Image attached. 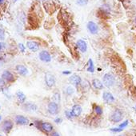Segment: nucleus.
Wrapping results in <instances>:
<instances>
[{"label":"nucleus","instance_id":"nucleus-29","mask_svg":"<svg viewBox=\"0 0 136 136\" xmlns=\"http://www.w3.org/2000/svg\"><path fill=\"white\" fill-rule=\"evenodd\" d=\"M5 47H6L5 43H4V42H0V51H3Z\"/></svg>","mask_w":136,"mask_h":136},{"label":"nucleus","instance_id":"nucleus-10","mask_svg":"<svg viewBox=\"0 0 136 136\" xmlns=\"http://www.w3.org/2000/svg\"><path fill=\"white\" fill-rule=\"evenodd\" d=\"M103 99L106 103H110L115 101V97H114V95L110 91H104L103 94Z\"/></svg>","mask_w":136,"mask_h":136},{"label":"nucleus","instance_id":"nucleus-19","mask_svg":"<svg viewBox=\"0 0 136 136\" xmlns=\"http://www.w3.org/2000/svg\"><path fill=\"white\" fill-rule=\"evenodd\" d=\"M16 95H17V99H18L19 102L20 103H24L25 100H26V95L23 93L22 91H18L16 93Z\"/></svg>","mask_w":136,"mask_h":136},{"label":"nucleus","instance_id":"nucleus-14","mask_svg":"<svg viewBox=\"0 0 136 136\" xmlns=\"http://www.w3.org/2000/svg\"><path fill=\"white\" fill-rule=\"evenodd\" d=\"M27 47L29 50H30L31 51H34V52L38 51V49H39V44L35 41H28L27 42Z\"/></svg>","mask_w":136,"mask_h":136},{"label":"nucleus","instance_id":"nucleus-17","mask_svg":"<svg viewBox=\"0 0 136 136\" xmlns=\"http://www.w3.org/2000/svg\"><path fill=\"white\" fill-rule=\"evenodd\" d=\"M92 86L97 90H103L104 86L103 83L99 79H98V78H94V79L92 80Z\"/></svg>","mask_w":136,"mask_h":136},{"label":"nucleus","instance_id":"nucleus-11","mask_svg":"<svg viewBox=\"0 0 136 136\" xmlns=\"http://www.w3.org/2000/svg\"><path fill=\"white\" fill-rule=\"evenodd\" d=\"M16 124L18 125H27L29 123V119L23 115H17L15 118Z\"/></svg>","mask_w":136,"mask_h":136},{"label":"nucleus","instance_id":"nucleus-9","mask_svg":"<svg viewBox=\"0 0 136 136\" xmlns=\"http://www.w3.org/2000/svg\"><path fill=\"white\" fill-rule=\"evenodd\" d=\"M71 111L73 115V117L76 118V117L80 116V115L82 114V107L79 104H74L72 107Z\"/></svg>","mask_w":136,"mask_h":136},{"label":"nucleus","instance_id":"nucleus-5","mask_svg":"<svg viewBox=\"0 0 136 136\" xmlns=\"http://www.w3.org/2000/svg\"><path fill=\"white\" fill-rule=\"evenodd\" d=\"M13 126H14V123H13V122H12L11 120L7 119V120L3 121V122H2L1 126H0V128H1V130L3 131V132L9 133L10 131L12 130Z\"/></svg>","mask_w":136,"mask_h":136},{"label":"nucleus","instance_id":"nucleus-16","mask_svg":"<svg viewBox=\"0 0 136 136\" xmlns=\"http://www.w3.org/2000/svg\"><path fill=\"white\" fill-rule=\"evenodd\" d=\"M2 78L7 82H13L15 80V77L13 75V74L10 71H6L2 74Z\"/></svg>","mask_w":136,"mask_h":136},{"label":"nucleus","instance_id":"nucleus-21","mask_svg":"<svg viewBox=\"0 0 136 136\" xmlns=\"http://www.w3.org/2000/svg\"><path fill=\"white\" fill-rule=\"evenodd\" d=\"M52 99H53V102L56 103L57 104H59L60 101H61V94H60V92L56 91L55 93H54Z\"/></svg>","mask_w":136,"mask_h":136},{"label":"nucleus","instance_id":"nucleus-40","mask_svg":"<svg viewBox=\"0 0 136 136\" xmlns=\"http://www.w3.org/2000/svg\"><path fill=\"white\" fill-rule=\"evenodd\" d=\"M0 136H2V135H0Z\"/></svg>","mask_w":136,"mask_h":136},{"label":"nucleus","instance_id":"nucleus-25","mask_svg":"<svg viewBox=\"0 0 136 136\" xmlns=\"http://www.w3.org/2000/svg\"><path fill=\"white\" fill-rule=\"evenodd\" d=\"M128 123H129V121H128V120H126L125 122H122V123H121L118 127H119V128H121V129H122V130H123V128H124V127H126L127 125H128Z\"/></svg>","mask_w":136,"mask_h":136},{"label":"nucleus","instance_id":"nucleus-34","mask_svg":"<svg viewBox=\"0 0 136 136\" xmlns=\"http://www.w3.org/2000/svg\"><path fill=\"white\" fill-rule=\"evenodd\" d=\"M63 74H71V71H63Z\"/></svg>","mask_w":136,"mask_h":136},{"label":"nucleus","instance_id":"nucleus-37","mask_svg":"<svg viewBox=\"0 0 136 136\" xmlns=\"http://www.w3.org/2000/svg\"><path fill=\"white\" fill-rule=\"evenodd\" d=\"M118 136H124V135H118Z\"/></svg>","mask_w":136,"mask_h":136},{"label":"nucleus","instance_id":"nucleus-24","mask_svg":"<svg viewBox=\"0 0 136 136\" xmlns=\"http://www.w3.org/2000/svg\"><path fill=\"white\" fill-rule=\"evenodd\" d=\"M76 3L79 6H85L88 3V0H77Z\"/></svg>","mask_w":136,"mask_h":136},{"label":"nucleus","instance_id":"nucleus-20","mask_svg":"<svg viewBox=\"0 0 136 136\" xmlns=\"http://www.w3.org/2000/svg\"><path fill=\"white\" fill-rule=\"evenodd\" d=\"M94 112L97 116H101L103 113V108L99 105H94Z\"/></svg>","mask_w":136,"mask_h":136},{"label":"nucleus","instance_id":"nucleus-8","mask_svg":"<svg viewBox=\"0 0 136 136\" xmlns=\"http://www.w3.org/2000/svg\"><path fill=\"white\" fill-rule=\"evenodd\" d=\"M39 59L41 61L45 63H49L51 61V55L48 51H42L39 53Z\"/></svg>","mask_w":136,"mask_h":136},{"label":"nucleus","instance_id":"nucleus-39","mask_svg":"<svg viewBox=\"0 0 136 136\" xmlns=\"http://www.w3.org/2000/svg\"><path fill=\"white\" fill-rule=\"evenodd\" d=\"M135 22H136V18H135Z\"/></svg>","mask_w":136,"mask_h":136},{"label":"nucleus","instance_id":"nucleus-27","mask_svg":"<svg viewBox=\"0 0 136 136\" xmlns=\"http://www.w3.org/2000/svg\"><path fill=\"white\" fill-rule=\"evenodd\" d=\"M66 116H67V118H69V119H71V118H73V115H72V113L71 111H66Z\"/></svg>","mask_w":136,"mask_h":136},{"label":"nucleus","instance_id":"nucleus-7","mask_svg":"<svg viewBox=\"0 0 136 136\" xmlns=\"http://www.w3.org/2000/svg\"><path fill=\"white\" fill-rule=\"evenodd\" d=\"M69 81H70V82H71L72 85L75 86H79L82 83V78H80L79 75H78V74H72V75L69 78Z\"/></svg>","mask_w":136,"mask_h":136},{"label":"nucleus","instance_id":"nucleus-38","mask_svg":"<svg viewBox=\"0 0 136 136\" xmlns=\"http://www.w3.org/2000/svg\"><path fill=\"white\" fill-rule=\"evenodd\" d=\"M0 119H1V116H0Z\"/></svg>","mask_w":136,"mask_h":136},{"label":"nucleus","instance_id":"nucleus-31","mask_svg":"<svg viewBox=\"0 0 136 136\" xmlns=\"http://www.w3.org/2000/svg\"><path fill=\"white\" fill-rule=\"evenodd\" d=\"M50 136H60V134L57 131H53L52 133H51Z\"/></svg>","mask_w":136,"mask_h":136},{"label":"nucleus","instance_id":"nucleus-1","mask_svg":"<svg viewBox=\"0 0 136 136\" xmlns=\"http://www.w3.org/2000/svg\"><path fill=\"white\" fill-rule=\"evenodd\" d=\"M123 118V113L119 109H115L111 112V115H110L109 119L113 123H118L122 120Z\"/></svg>","mask_w":136,"mask_h":136},{"label":"nucleus","instance_id":"nucleus-6","mask_svg":"<svg viewBox=\"0 0 136 136\" xmlns=\"http://www.w3.org/2000/svg\"><path fill=\"white\" fill-rule=\"evenodd\" d=\"M47 111L51 115H55L59 113V104H57L56 103L51 101L47 105Z\"/></svg>","mask_w":136,"mask_h":136},{"label":"nucleus","instance_id":"nucleus-36","mask_svg":"<svg viewBox=\"0 0 136 136\" xmlns=\"http://www.w3.org/2000/svg\"><path fill=\"white\" fill-rule=\"evenodd\" d=\"M16 1H18V0H13V2H15V3Z\"/></svg>","mask_w":136,"mask_h":136},{"label":"nucleus","instance_id":"nucleus-33","mask_svg":"<svg viewBox=\"0 0 136 136\" xmlns=\"http://www.w3.org/2000/svg\"><path fill=\"white\" fill-rule=\"evenodd\" d=\"M19 47H20V49H21V51H23V52H24V51H25V47H24V46L22 44V43H19Z\"/></svg>","mask_w":136,"mask_h":136},{"label":"nucleus","instance_id":"nucleus-13","mask_svg":"<svg viewBox=\"0 0 136 136\" xmlns=\"http://www.w3.org/2000/svg\"><path fill=\"white\" fill-rule=\"evenodd\" d=\"M87 29H88L89 32L92 34H97L99 31V27L98 26L96 25L94 22H89L87 23Z\"/></svg>","mask_w":136,"mask_h":136},{"label":"nucleus","instance_id":"nucleus-35","mask_svg":"<svg viewBox=\"0 0 136 136\" xmlns=\"http://www.w3.org/2000/svg\"><path fill=\"white\" fill-rule=\"evenodd\" d=\"M4 3V0H0V4H2Z\"/></svg>","mask_w":136,"mask_h":136},{"label":"nucleus","instance_id":"nucleus-30","mask_svg":"<svg viewBox=\"0 0 136 136\" xmlns=\"http://www.w3.org/2000/svg\"><path fill=\"white\" fill-rule=\"evenodd\" d=\"M63 121V119L61 118H57L55 119V122H56V123H61Z\"/></svg>","mask_w":136,"mask_h":136},{"label":"nucleus","instance_id":"nucleus-15","mask_svg":"<svg viewBox=\"0 0 136 136\" xmlns=\"http://www.w3.org/2000/svg\"><path fill=\"white\" fill-rule=\"evenodd\" d=\"M23 108L25 109V111H36L38 110V107L36 104H34V103H27L24 104Z\"/></svg>","mask_w":136,"mask_h":136},{"label":"nucleus","instance_id":"nucleus-28","mask_svg":"<svg viewBox=\"0 0 136 136\" xmlns=\"http://www.w3.org/2000/svg\"><path fill=\"white\" fill-rule=\"evenodd\" d=\"M111 130L112 132H120V131L122 130V129L119 128V127H117V128H111Z\"/></svg>","mask_w":136,"mask_h":136},{"label":"nucleus","instance_id":"nucleus-23","mask_svg":"<svg viewBox=\"0 0 136 136\" xmlns=\"http://www.w3.org/2000/svg\"><path fill=\"white\" fill-rule=\"evenodd\" d=\"M74 89L73 88V87L71 86H69L67 89H66V93H67V95H71L74 94Z\"/></svg>","mask_w":136,"mask_h":136},{"label":"nucleus","instance_id":"nucleus-26","mask_svg":"<svg viewBox=\"0 0 136 136\" xmlns=\"http://www.w3.org/2000/svg\"><path fill=\"white\" fill-rule=\"evenodd\" d=\"M5 38V31L0 28V40H3Z\"/></svg>","mask_w":136,"mask_h":136},{"label":"nucleus","instance_id":"nucleus-18","mask_svg":"<svg viewBox=\"0 0 136 136\" xmlns=\"http://www.w3.org/2000/svg\"><path fill=\"white\" fill-rule=\"evenodd\" d=\"M15 69L20 74H22V75H26V74H28V70L24 65H17Z\"/></svg>","mask_w":136,"mask_h":136},{"label":"nucleus","instance_id":"nucleus-4","mask_svg":"<svg viewBox=\"0 0 136 136\" xmlns=\"http://www.w3.org/2000/svg\"><path fill=\"white\" fill-rule=\"evenodd\" d=\"M45 82L47 87L49 88H52L56 82V79L54 74H52L51 73H47L45 74Z\"/></svg>","mask_w":136,"mask_h":136},{"label":"nucleus","instance_id":"nucleus-12","mask_svg":"<svg viewBox=\"0 0 136 136\" xmlns=\"http://www.w3.org/2000/svg\"><path fill=\"white\" fill-rule=\"evenodd\" d=\"M76 46L78 47V49L81 52H82V53L86 52V50H87L86 42L84 40H82V39H78V40L77 41V42H76Z\"/></svg>","mask_w":136,"mask_h":136},{"label":"nucleus","instance_id":"nucleus-32","mask_svg":"<svg viewBox=\"0 0 136 136\" xmlns=\"http://www.w3.org/2000/svg\"><path fill=\"white\" fill-rule=\"evenodd\" d=\"M5 85V82H4V79H3L2 78H0V86H4Z\"/></svg>","mask_w":136,"mask_h":136},{"label":"nucleus","instance_id":"nucleus-3","mask_svg":"<svg viewBox=\"0 0 136 136\" xmlns=\"http://www.w3.org/2000/svg\"><path fill=\"white\" fill-rule=\"evenodd\" d=\"M37 126L38 129L44 131L45 133H52L54 130V126L51 122H37Z\"/></svg>","mask_w":136,"mask_h":136},{"label":"nucleus","instance_id":"nucleus-22","mask_svg":"<svg viewBox=\"0 0 136 136\" xmlns=\"http://www.w3.org/2000/svg\"><path fill=\"white\" fill-rule=\"evenodd\" d=\"M89 65H88V68H87V71L89 72H94L95 71V67H94V64H93V61L92 59H89V62H88Z\"/></svg>","mask_w":136,"mask_h":136},{"label":"nucleus","instance_id":"nucleus-2","mask_svg":"<svg viewBox=\"0 0 136 136\" xmlns=\"http://www.w3.org/2000/svg\"><path fill=\"white\" fill-rule=\"evenodd\" d=\"M103 83L105 86L110 87L113 86L115 83V78L111 73H106L103 77Z\"/></svg>","mask_w":136,"mask_h":136}]
</instances>
